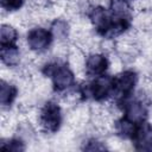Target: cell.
Returning <instances> with one entry per match:
<instances>
[{"mask_svg":"<svg viewBox=\"0 0 152 152\" xmlns=\"http://www.w3.org/2000/svg\"><path fill=\"white\" fill-rule=\"evenodd\" d=\"M43 74L44 76L52 78L53 88L57 91H65L75 83L74 71L68 65L61 64L57 61L45 64L43 68Z\"/></svg>","mask_w":152,"mask_h":152,"instance_id":"6da1fadb","label":"cell"},{"mask_svg":"<svg viewBox=\"0 0 152 152\" xmlns=\"http://www.w3.org/2000/svg\"><path fill=\"white\" fill-rule=\"evenodd\" d=\"M37 121L40 128L46 133H55L59 129L62 124L61 107L52 101L46 102L39 110Z\"/></svg>","mask_w":152,"mask_h":152,"instance_id":"7a4b0ae2","label":"cell"},{"mask_svg":"<svg viewBox=\"0 0 152 152\" xmlns=\"http://www.w3.org/2000/svg\"><path fill=\"white\" fill-rule=\"evenodd\" d=\"M138 76L133 70H125L113 77V90L112 95L116 101L126 102L127 97L134 90Z\"/></svg>","mask_w":152,"mask_h":152,"instance_id":"3957f363","label":"cell"},{"mask_svg":"<svg viewBox=\"0 0 152 152\" xmlns=\"http://www.w3.org/2000/svg\"><path fill=\"white\" fill-rule=\"evenodd\" d=\"M84 86L86 87H82L80 90L82 95H84L86 97H93L96 101H101L112 94L113 77L108 75H101L95 77L93 82Z\"/></svg>","mask_w":152,"mask_h":152,"instance_id":"277c9868","label":"cell"},{"mask_svg":"<svg viewBox=\"0 0 152 152\" xmlns=\"http://www.w3.org/2000/svg\"><path fill=\"white\" fill-rule=\"evenodd\" d=\"M52 34L50 32V30H46L44 27H33L31 30H28L27 32V46L31 51H34L37 53L45 51L52 42Z\"/></svg>","mask_w":152,"mask_h":152,"instance_id":"5b68a950","label":"cell"},{"mask_svg":"<svg viewBox=\"0 0 152 152\" xmlns=\"http://www.w3.org/2000/svg\"><path fill=\"white\" fill-rule=\"evenodd\" d=\"M108 68H109V61L103 53L91 52L86 58L84 71L87 76L97 77V76L104 75Z\"/></svg>","mask_w":152,"mask_h":152,"instance_id":"8992f818","label":"cell"},{"mask_svg":"<svg viewBox=\"0 0 152 152\" xmlns=\"http://www.w3.org/2000/svg\"><path fill=\"white\" fill-rule=\"evenodd\" d=\"M147 107L142 99L125 102V118L134 124H140L147 118Z\"/></svg>","mask_w":152,"mask_h":152,"instance_id":"52a82bcc","label":"cell"},{"mask_svg":"<svg viewBox=\"0 0 152 152\" xmlns=\"http://www.w3.org/2000/svg\"><path fill=\"white\" fill-rule=\"evenodd\" d=\"M137 150H151L152 148V126L151 124L142 121L137 125L135 133L132 138Z\"/></svg>","mask_w":152,"mask_h":152,"instance_id":"ba28073f","label":"cell"},{"mask_svg":"<svg viewBox=\"0 0 152 152\" xmlns=\"http://www.w3.org/2000/svg\"><path fill=\"white\" fill-rule=\"evenodd\" d=\"M18 95V88L10 81L2 78L0 82V103L1 106L10 107Z\"/></svg>","mask_w":152,"mask_h":152,"instance_id":"9c48e42d","label":"cell"},{"mask_svg":"<svg viewBox=\"0 0 152 152\" xmlns=\"http://www.w3.org/2000/svg\"><path fill=\"white\" fill-rule=\"evenodd\" d=\"M50 32H51L52 37L55 39H57L58 43H64L69 38L71 30H70V26L66 20H64L62 18H57L52 21V24L50 26Z\"/></svg>","mask_w":152,"mask_h":152,"instance_id":"30bf717a","label":"cell"},{"mask_svg":"<svg viewBox=\"0 0 152 152\" xmlns=\"http://www.w3.org/2000/svg\"><path fill=\"white\" fill-rule=\"evenodd\" d=\"M0 57L4 65L12 68L17 66L20 62V51L17 45H6L1 46L0 50Z\"/></svg>","mask_w":152,"mask_h":152,"instance_id":"8fae6325","label":"cell"},{"mask_svg":"<svg viewBox=\"0 0 152 152\" xmlns=\"http://www.w3.org/2000/svg\"><path fill=\"white\" fill-rule=\"evenodd\" d=\"M109 8H110V12H112L113 17L131 19L132 8H131L127 0H110Z\"/></svg>","mask_w":152,"mask_h":152,"instance_id":"7c38bea8","label":"cell"},{"mask_svg":"<svg viewBox=\"0 0 152 152\" xmlns=\"http://www.w3.org/2000/svg\"><path fill=\"white\" fill-rule=\"evenodd\" d=\"M18 39V32L15 27L11 24H2L0 28V43L1 46L6 45H15V42Z\"/></svg>","mask_w":152,"mask_h":152,"instance_id":"4fadbf2b","label":"cell"},{"mask_svg":"<svg viewBox=\"0 0 152 152\" xmlns=\"http://www.w3.org/2000/svg\"><path fill=\"white\" fill-rule=\"evenodd\" d=\"M1 148L10 152H20L25 150V142L18 137L8 140L7 142H1Z\"/></svg>","mask_w":152,"mask_h":152,"instance_id":"5bb4252c","label":"cell"},{"mask_svg":"<svg viewBox=\"0 0 152 152\" xmlns=\"http://www.w3.org/2000/svg\"><path fill=\"white\" fill-rule=\"evenodd\" d=\"M1 8L7 12H14L21 8L24 0H0Z\"/></svg>","mask_w":152,"mask_h":152,"instance_id":"9a60e30c","label":"cell"},{"mask_svg":"<svg viewBox=\"0 0 152 152\" xmlns=\"http://www.w3.org/2000/svg\"><path fill=\"white\" fill-rule=\"evenodd\" d=\"M106 146L101 144V141H99L97 139L93 138V139H89L87 141V145L84 146V150H89V151H94V150H104Z\"/></svg>","mask_w":152,"mask_h":152,"instance_id":"2e32d148","label":"cell"}]
</instances>
